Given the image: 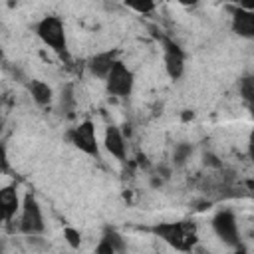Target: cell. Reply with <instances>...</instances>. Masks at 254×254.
I'll return each instance as SVG.
<instances>
[{
  "label": "cell",
  "mask_w": 254,
  "mask_h": 254,
  "mask_svg": "<svg viewBox=\"0 0 254 254\" xmlns=\"http://www.w3.org/2000/svg\"><path fill=\"white\" fill-rule=\"evenodd\" d=\"M0 60H2V50H0Z\"/></svg>",
  "instance_id": "cell-26"
},
{
  "label": "cell",
  "mask_w": 254,
  "mask_h": 254,
  "mask_svg": "<svg viewBox=\"0 0 254 254\" xmlns=\"http://www.w3.org/2000/svg\"><path fill=\"white\" fill-rule=\"evenodd\" d=\"M204 165H210V167H220V161L212 155V153H204Z\"/></svg>",
  "instance_id": "cell-21"
},
{
  "label": "cell",
  "mask_w": 254,
  "mask_h": 254,
  "mask_svg": "<svg viewBox=\"0 0 254 254\" xmlns=\"http://www.w3.org/2000/svg\"><path fill=\"white\" fill-rule=\"evenodd\" d=\"M190 254H210V252H208V250H204L202 246L194 244V246H192V250H190Z\"/></svg>",
  "instance_id": "cell-22"
},
{
  "label": "cell",
  "mask_w": 254,
  "mask_h": 254,
  "mask_svg": "<svg viewBox=\"0 0 254 254\" xmlns=\"http://www.w3.org/2000/svg\"><path fill=\"white\" fill-rule=\"evenodd\" d=\"M240 91H242V97H244L248 103L254 99V79H252L250 75H246V77L242 79V83H240Z\"/></svg>",
  "instance_id": "cell-16"
},
{
  "label": "cell",
  "mask_w": 254,
  "mask_h": 254,
  "mask_svg": "<svg viewBox=\"0 0 254 254\" xmlns=\"http://www.w3.org/2000/svg\"><path fill=\"white\" fill-rule=\"evenodd\" d=\"M103 145L105 149L119 161H125V139L121 135V131L113 125H109L105 129V137H103Z\"/></svg>",
  "instance_id": "cell-11"
},
{
  "label": "cell",
  "mask_w": 254,
  "mask_h": 254,
  "mask_svg": "<svg viewBox=\"0 0 254 254\" xmlns=\"http://www.w3.org/2000/svg\"><path fill=\"white\" fill-rule=\"evenodd\" d=\"M20 232L28 234V236H36L40 232H44V216H42V208L36 200V196L32 192H28L24 196V204H22V216H20Z\"/></svg>",
  "instance_id": "cell-4"
},
{
  "label": "cell",
  "mask_w": 254,
  "mask_h": 254,
  "mask_svg": "<svg viewBox=\"0 0 254 254\" xmlns=\"http://www.w3.org/2000/svg\"><path fill=\"white\" fill-rule=\"evenodd\" d=\"M67 139L73 143V147H77V149L83 151L85 155L99 157L97 135H95V127H93L91 121H81L77 127H73V129L67 133Z\"/></svg>",
  "instance_id": "cell-5"
},
{
  "label": "cell",
  "mask_w": 254,
  "mask_h": 254,
  "mask_svg": "<svg viewBox=\"0 0 254 254\" xmlns=\"http://www.w3.org/2000/svg\"><path fill=\"white\" fill-rule=\"evenodd\" d=\"M95 254H117V252H115V248L109 244V240L103 236V238L99 240V244L95 246Z\"/></svg>",
  "instance_id": "cell-18"
},
{
  "label": "cell",
  "mask_w": 254,
  "mask_h": 254,
  "mask_svg": "<svg viewBox=\"0 0 254 254\" xmlns=\"http://www.w3.org/2000/svg\"><path fill=\"white\" fill-rule=\"evenodd\" d=\"M36 32L50 50H54L62 58H67V40H65V28H64L62 18L58 16L42 18L36 26Z\"/></svg>",
  "instance_id": "cell-2"
},
{
  "label": "cell",
  "mask_w": 254,
  "mask_h": 254,
  "mask_svg": "<svg viewBox=\"0 0 254 254\" xmlns=\"http://www.w3.org/2000/svg\"><path fill=\"white\" fill-rule=\"evenodd\" d=\"M0 173H10V163H8V155H6L4 145H0Z\"/></svg>",
  "instance_id": "cell-20"
},
{
  "label": "cell",
  "mask_w": 254,
  "mask_h": 254,
  "mask_svg": "<svg viewBox=\"0 0 254 254\" xmlns=\"http://www.w3.org/2000/svg\"><path fill=\"white\" fill-rule=\"evenodd\" d=\"M0 254H4V252H2V248H0Z\"/></svg>",
  "instance_id": "cell-27"
},
{
  "label": "cell",
  "mask_w": 254,
  "mask_h": 254,
  "mask_svg": "<svg viewBox=\"0 0 254 254\" xmlns=\"http://www.w3.org/2000/svg\"><path fill=\"white\" fill-rule=\"evenodd\" d=\"M212 228L216 232V236L228 244V246H240V232H238V224L236 218L230 210H220L216 212V216L212 218Z\"/></svg>",
  "instance_id": "cell-6"
},
{
  "label": "cell",
  "mask_w": 254,
  "mask_h": 254,
  "mask_svg": "<svg viewBox=\"0 0 254 254\" xmlns=\"http://www.w3.org/2000/svg\"><path fill=\"white\" fill-rule=\"evenodd\" d=\"M131 10H135V12H139V14H147V12H151L153 8H155V4L153 2H143V4H135V2H129L127 4Z\"/></svg>",
  "instance_id": "cell-19"
},
{
  "label": "cell",
  "mask_w": 254,
  "mask_h": 254,
  "mask_svg": "<svg viewBox=\"0 0 254 254\" xmlns=\"http://www.w3.org/2000/svg\"><path fill=\"white\" fill-rule=\"evenodd\" d=\"M133 83H135V75L133 71L123 64V62H115L105 77V87L111 95L115 97H129L133 91Z\"/></svg>",
  "instance_id": "cell-3"
},
{
  "label": "cell",
  "mask_w": 254,
  "mask_h": 254,
  "mask_svg": "<svg viewBox=\"0 0 254 254\" xmlns=\"http://www.w3.org/2000/svg\"><path fill=\"white\" fill-rule=\"evenodd\" d=\"M236 248H238V250H236V254H246V250H244L242 246H236Z\"/></svg>",
  "instance_id": "cell-24"
},
{
  "label": "cell",
  "mask_w": 254,
  "mask_h": 254,
  "mask_svg": "<svg viewBox=\"0 0 254 254\" xmlns=\"http://www.w3.org/2000/svg\"><path fill=\"white\" fill-rule=\"evenodd\" d=\"M64 236H65V240H67V244H69L71 248H79V244H81V234H79L75 228L65 226V228H64Z\"/></svg>",
  "instance_id": "cell-17"
},
{
  "label": "cell",
  "mask_w": 254,
  "mask_h": 254,
  "mask_svg": "<svg viewBox=\"0 0 254 254\" xmlns=\"http://www.w3.org/2000/svg\"><path fill=\"white\" fill-rule=\"evenodd\" d=\"M190 153H192V147H190L189 143H179V145H175V151H173V161H175V165H183V163L190 157Z\"/></svg>",
  "instance_id": "cell-14"
},
{
  "label": "cell",
  "mask_w": 254,
  "mask_h": 254,
  "mask_svg": "<svg viewBox=\"0 0 254 254\" xmlns=\"http://www.w3.org/2000/svg\"><path fill=\"white\" fill-rule=\"evenodd\" d=\"M151 232L181 252H190L192 246L196 244L194 224H190L187 220H183V222H159L151 228Z\"/></svg>",
  "instance_id": "cell-1"
},
{
  "label": "cell",
  "mask_w": 254,
  "mask_h": 254,
  "mask_svg": "<svg viewBox=\"0 0 254 254\" xmlns=\"http://www.w3.org/2000/svg\"><path fill=\"white\" fill-rule=\"evenodd\" d=\"M183 119H185V121L192 119V111H185V113H183Z\"/></svg>",
  "instance_id": "cell-23"
},
{
  "label": "cell",
  "mask_w": 254,
  "mask_h": 254,
  "mask_svg": "<svg viewBox=\"0 0 254 254\" xmlns=\"http://www.w3.org/2000/svg\"><path fill=\"white\" fill-rule=\"evenodd\" d=\"M71 85L67 83L64 89H62V109L65 111V113H71V109H73V93H71Z\"/></svg>",
  "instance_id": "cell-15"
},
{
  "label": "cell",
  "mask_w": 254,
  "mask_h": 254,
  "mask_svg": "<svg viewBox=\"0 0 254 254\" xmlns=\"http://www.w3.org/2000/svg\"><path fill=\"white\" fill-rule=\"evenodd\" d=\"M103 236L109 240V244L115 248V252L117 254H125V240H123V236L115 230V228H105V232H103Z\"/></svg>",
  "instance_id": "cell-13"
},
{
  "label": "cell",
  "mask_w": 254,
  "mask_h": 254,
  "mask_svg": "<svg viewBox=\"0 0 254 254\" xmlns=\"http://www.w3.org/2000/svg\"><path fill=\"white\" fill-rule=\"evenodd\" d=\"M161 42H163V52H165V67H167V73L173 79H179L183 75V71H185V52L171 38H165L163 36Z\"/></svg>",
  "instance_id": "cell-7"
},
{
  "label": "cell",
  "mask_w": 254,
  "mask_h": 254,
  "mask_svg": "<svg viewBox=\"0 0 254 254\" xmlns=\"http://www.w3.org/2000/svg\"><path fill=\"white\" fill-rule=\"evenodd\" d=\"M2 131H4V119L0 117V133H2Z\"/></svg>",
  "instance_id": "cell-25"
},
{
  "label": "cell",
  "mask_w": 254,
  "mask_h": 254,
  "mask_svg": "<svg viewBox=\"0 0 254 254\" xmlns=\"http://www.w3.org/2000/svg\"><path fill=\"white\" fill-rule=\"evenodd\" d=\"M20 208V198L16 187L8 185L0 189V222H10Z\"/></svg>",
  "instance_id": "cell-8"
},
{
  "label": "cell",
  "mask_w": 254,
  "mask_h": 254,
  "mask_svg": "<svg viewBox=\"0 0 254 254\" xmlns=\"http://www.w3.org/2000/svg\"><path fill=\"white\" fill-rule=\"evenodd\" d=\"M232 30L242 38L254 36V14L244 8H234L232 12Z\"/></svg>",
  "instance_id": "cell-10"
},
{
  "label": "cell",
  "mask_w": 254,
  "mask_h": 254,
  "mask_svg": "<svg viewBox=\"0 0 254 254\" xmlns=\"http://www.w3.org/2000/svg\"><path fill=\"white\" fill-rule=\"evenodd\" d=\"M115 56H117V52H115V50L95 54V56H93V58H89V62H87L89 71H91L95 77L105 79V77H107V73H109V69H111V65L117 62V58H115Z\"/></svg>",
  "instance_id": "cell-9"
},
{
  "label": "cell",
  "mask_w": 254,
  "mask_h": 254,
  "mask_svg": "<svg viewBox=\"0 0 254 254\" xmlns=\"http://www.w3.org/2000/svg\"><path fill=\"white\" fill-rule=\"evenodd\" d=\"M28 89H30V93H32V99L38 103V105H48L50 101H52V87L48 85V83H44V81H40V79H32L30 83H28Z\"/></svg>",
  "instance_id": "cell-12"
}]
</instances>
